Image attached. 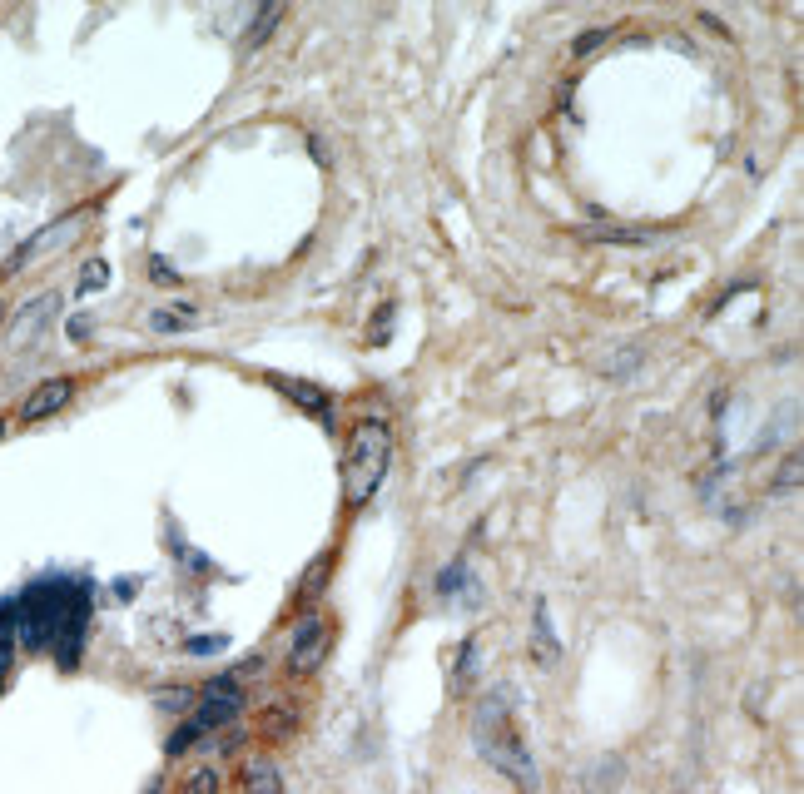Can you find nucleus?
I'll return each mask as SVG.
<instances>
[{"label":"nucleus","mask_w":804,"mask_h":794,"mask_svg":"<svg viewBox=\"0 0 804 794\" xmlns=\"http://www.w3.org/2000/svg\"><path fill=\"white\" fill-rule=\"evenodd\" d=\"M80 611H90L85 586H70V581H40V586H30V591L15 601V636H20L30 651L55 646V636L65 631V621H70V616H80Z\"/></svg>","instance_id":"obj_1"},{"label":"nucleus","mask_w":804,"mask_h":794,"mask_svg":"<svg viewBox=\"0 0 804 794\" xmlns=\"http://www.w3.org/2000/svg\"><path fill=\"white\" fill-rule=\"evenodd\" d=\"M472 740H477V755H482L497 775H507V780H517V785H527V790L536 785V765H532V755H527V745H522V735H517V725H512V715H507V695H502V690L477 705Z\"/></svg>","instance_id":"obj_2"},{"label":"nucleus","mask_w":804,"mask_h":794,"mask_svg":"<svg viewBox=\"0 0 804 794\" xmlns=\"http://www.w3.org/2000/svg\"><path fill=\"white\" fill-rule=\"evenodd\" d=\"M388 462H393V432L383 422H363L353 432V447H348V462H343V502L353 512L378 497V487L388 477Z\"/></svg>","instance_id":"obj_3"},{"label":"nucleus","mask_w":804,"mask_h":794,"mask_svg":"<svg viewBox=\"0 0 804 794\" xmlns=\"http://www.w3.org/2000/svg\"><path fill=\"white\" fill-rule=\"evenodd\" d=\"M323 656H328V626H323V616H303V621L293 626V651H288V665H293L298 675H308V670H318Z\"/></svg>","instance_id":"obj_4"},{"label":"nucleus","mask_w":804,"mask_h":794,"mask_svg":"<svg viewBox=\"0 0 804 794\" xmlns=\"http://www.w3.org/2000/svg\"><path fill=\"white\" fill-rule=\"evenodd\" d=\"M75 224H80V214H65V219H60V224H50L45 234H35V239H25V244H20V249H15V254H10V259L0 264V273H20V268H25V264H35L40 254H50V249H60V244H65V234H70Z\"/></svg>","instance_id":"obj_5"},{"label":"nucleus","mask_w":804,"mask_h":794,"mask_svg":"<svg viewBox=\"0 0 804 794\" xmlns=\"http://www.w3.org/2000/svg\"><path fill=\"white\" fill-rule=\"evenodd\" d=\"M75 397V383L70 378H50V383H40L35 393L25 397V407H20V417L25 422H40V417H50V412H60L65 402Z\"/></svg>","instance_id":"obj_6"},{"label":"nucleus","mask_w":804,"mask_h":794,"mask_svg":"<svg viewBox=\"0 0 804 794\" xmlns=\"http://www.w3.org/2000/svg\"><path fill=\"white\" fill-rule=\"evenodd\" d=\"M50 313H55V293H45V298H35V303H30V308L20 313L25 323H20V328H10V343H15V348H25V343L35 338V328L45 333V318H50Z\"/></svg>","instance_id":"obj_7"},{"label":"nucleus","mask_w":804,"mask_h":794,"mask_svg":"<svg viewBox=\"0 0 804 794\" xmlns=\"http://www.w3.org/2000/svg\"><path fill=\"white\" fill-rule=\"evenodd\" d=\"M536 661L551 665L556 656H561V646H556V636H551V616H546V601H536Z\"/></svg>","instance_id":"obj_8"},{"label":"nucleus","mask_w":804,"mask_h":794,"mask_svg":"<svg viewBox=\"0 0 804 794\" xmlns=\"http://www.w3.org/2000/svg\"><path fill=\"white\" fill-rule=\"evenodd\" d=\"M149 323H154V333H184V328H194V308H154Z\"/></svg>","instance_id":"obj_9"},{"label":"nucleus","mask_w":804,"mask_h":794,"mask_svg":"<svg viewBox=\"0 0 804 794\" xmlns=\"http://www.w3.org/2000/svg\"><path fill=\"white\" fill-rule=\"evenodd\" d=\"M10 636H15V601L0 606V685H5V670H10Z\"/></svg>","instance_id":"obj_10"},{"label":"nucleus","mask_w":804,"mask_h":794,"mask_svg":"<svg viewBox=\"0 0 804 794\" xmlns=\"http://www.w3.org/2000/svg\"><path fill=\"white\" fill-rule=\"evenodd\" d=\"M278 388H283V393H293L303 407H308V412H323V417H328V397L318 393V388H308V383H288V378H283Z\"/></svg>","instance_id":"obj_11"},{"label":"nucleus","mask_w":804,"mask_h":794,"mask_svg":"<svg viewBox=\"0 0 804 794\" xmlns=\"http://www.w3.org/2000/svg\"><path fill=\"white\" fill-rule=\"evenodd\" d=\"M105 278H110V268L100 264V259H90V264H85V273H80V293H95V288H105Z\"/></svg>","instance_id":"obj_12"},{"label":"nucleus","mask_w":804,"mask_h":794,"mask_svg":"<svg viewBox=\"0 0 804 794\" xmlns=\"http://www.w3.org/2000/svg\"><path fill=\"white\" fill-rule=\"evenodd\" d=\"M477 661H482V656H477V646L467 641V646H462V661H457V690H467V685H472V670H477Z\"/></svg>","instance_id":"obj_13"},{"label":"nucleus","mask_w":804,"mask_h":794,"mask_svg":"<svg viewBox=\"0 0 804 794\" xmlns=\"http://www.w3.org/2000/svg\"><path fill=\"white\" fill-rule=\"evenodd\" d=\"M249 785H254V790H278L283 775H278L273 765H254V770H249Z\"/></svg>","instance_id":"obj_14"},{"label":"nucleus","mask_w":804,"mask_h":794,"mask_svg":"<svg viewBox=\"0 0 804 794\" xmlns=\"http://www.w3.org/2000/svg\"><path fill=\"white\" fill-rule=\"evenodd\" d=\"M800 467H804V462H800V452H795V457H790V462L780 467V482H775V487H780V492H790V487H800Z\"/></svg>","instance_id":"obj_15"},{"label":"nucleus","mask_w":804,"mask_h":794,"mask_svg":"<svg viewBox=\"0 0 804 794\" xmlns=\"http://www.w3.org/2000/svg\"><path fill=\"white\" fill-rule=\"evenodd\" d=\"M273 20H278V5H268L264 15H259V25H254V35H249L254 45H264V40H268V30H273Z\"/></svg>","instance_id":"obj_16"},{"label":"nucleus","mask_w":804,"mask_h":794,"mask_svg":"<svg viewBox=\"0 0 804 794\" xmlns=\"http://www.w3.org/2000/svg\"><path fill=\"white\" fill-rule=\"evenodd\" d=\"M601 40H606V30H586V35H576V45H571V50H576V55H591Z\"/></svg>","instance_id":"obj_17"},{"label":"nucleus","mask_w":804,"mask_h":794,"mask_svg":"<svg viewBox=\"0 0 804 794\" xmlns=\"http://www.w3.org/2000/svg\"><path fill=\"white\" fill-rule=\"evenodd\" d=\"M149 273H154V283H169V288L179 283V273H174V264H164V259H154V264H149Z\"/></svg>","instance_id":"obj_18"},{"label":"nucleus","mask_w":804,"mask_h":794,"mask_svg":"<svg viewBox=\"0 0 804 794\" xmlns=\"http://www.w3.org/2000/svg\"><path fill=\"white\" fill-rule=\"evenodd\" d=\"M378 318H393V308H383ZM383 338H388V323H378V328H373V343H383Z\"/></svg>","instance_id":"obj_19"},{"label":"nucleus","mask_w":804,"mask_h":794,"mask_svg":"<svg viewBox=\"0 0 804 794\" xmlns=\"http://www.w3.org/2000/svg\"><path fill=\"white\" fill-rule=\"evenodd\" d=\"M0 328H5V303H0Z\"/></svg>","instance_id":"obj_20"},{"label":"nucleus","mask_w":804,"mask_h":794,"mask_svg":"<svg viewBox=\"0 0 804 794\" xmlns=\"http://www.w3.org/2000/svg\"><path fill=\"white\" fill-rule=\"evenodd\" d=\"M0 437H5V417H0Z\"/></svg>","instance_id":"obj_21"}]
</instances>
